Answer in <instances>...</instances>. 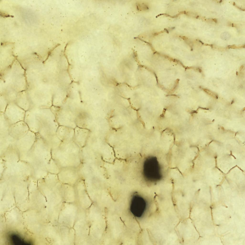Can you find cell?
Wrapping results in <instances>:
<instances>
[{
	"label": "cell",
	"mask_w": 245,
	"mask_h": 245,
	"mask_svg": "<svg viewBox=\"0 0 245 245\" xmlns=\"http://www.w3.org/2000/svg\"><path fill=\"white\" fill-rule=\"evenodd\" d=\"M29 130L26 123L24 121H21L10 125L8 133L11 136L17 140L25 136Z\"/></svg>",
	"instance_id": "obj_3"
},
{
	"label": "cell",
	"mask_w": 245,
	"mask_h": 245,
	"mask_svg": "<svg viewBox=\"0 0 245 245\" xmlns=\"http://www.w3.org/2000/svg\"><path fill=\"white\" fill-rule=\"evenodd\" d=\"M199 41H200V42H201V43H202V44H204V43H203V42H201V41H200V40H199Z\"/></svg>",
	"instance_id": "obj_12"
},
{
	"label": "cell",
	"mask_w": 245,
	"mask_h": 245,
	"mask_svg": "<svg viewBox=\"0 0 245 245\" xmlns=\"http://www.w3.org/2000/svg\"><path fill=\"white\" fill-rule=\"evenodd\" d=\"M36 131L44 139L49 141L55 135L57 122L50 108H33Z\"/></svg>",
	"instance_id": "obj_1"
},
{
	"label": "cell",
	"mask_w": 245,
	"mask_h": 245,
	"mask_svg": "<svg viewBox=\"0 0 245 245\" xmlns=\"http://www.w3.org/2000/svg\"><path fill=\"white\" fill-rule=\"evenodd\" d=\"M26 111L14 102L8 104L4 113L5 117L10 125L24 121Z\"/></svg>",
	"instance_id": "obj_2"
},
{
	"label": "cell",
	"mask_w": 245,
	"mask_h": 245,
	"mask_svg": "<svg viewBox=\"0 0 245 245\" xmlns=\"http://www.w3.org/2000/svg\"><path fill=\"white\" fill-rule=\"evenodd\" d=\"M236 133H236V134H235V136L236 135Z\"/></svg>",
	"instance_id": "obj_15"
},
{
	"label": "cell",
	"mask_w": 245,
	"mask_h": 245,
	"mask_svg": "<svg viewBox=\"0 0 245 245\" xmlns=\"http://www.w3.org/2000/svg\"><path fill=\"white\" fill-rule=\"evenodd\" d=\"M234 102V100H232V102H231V104H233V103Z\"/></svg>",
	"instance_id": "obj_11"
},
{
	"label": "cell",
	"mask_w": 245,
	"mask_h": 245,
	"mask_svg": "<svg viewBox=\"0 0 245 245\" xmlns=\"http://www.w3.org/2000/svg\"><path fill=\"white\" fill-rule=\"evenodd\" d=\"M10 126L5 117L4 113L0 112V136H5L9 134L8 131Z\"/></svg>",
	"instance_id": "obj_8"
},
{
	"label": "cell",
	"mask_w": 245,
	"mask_h": 245,
	"mask_svg": "<svg viewBox=\"0 0 245 245\" xmlns=\"http://www.w3.org/2000/svg\"><path fill=\"white\" fill-rule=\"evenodd\" d=\"M60 127L62 130L58 127L56 133V136L58 138L63 140H69L74 138V131L73 129L65 126Z\"/></svg>",
	"instance_id": "obj_5"
},
{
	"label": "cell",
	"mask_w": 245,
	"mask_h": 245,
	"mask_svg": "<svg viewBox=\"0 0 245 245\" xmlns=\"http://www.w3.org/2000/svg\"><path fill=\"white\" fill-rule=\"evenodd\" d=\"M74 131V138L75 141H86L89 134V130L77 127L75 128Z\"/></svg>",
	"instance_id": "obj_7"
},
{
	"label": "cell",
	"mask_w": 245,
	"mask_h": 245,
	"mask_svg": "<svg viewBox=\"0 0 245 245\" xmlns=\"http://www.w3.org/2000/svg\"><path fill=\"white\" fill-rule=\"evenodd\" d=\"M200 108H201V109H204V110H209L208 109L206 108H203L200 107Z\"/></svg>",
	"instance_id": "obj_10"
},
{
	"label": "cell",
	"mask_w": 245,
	"mask_h": 245,
	"mask_svg": "<svg viewBox=\"0 0 245 245\" xmlns=\"http://www.w3.org/2000/svg\"><path fill=\"white\" fill-rule=\"evenodd\" d=\"M222 1V0H220V2H220H220H221V1Z\"/></svg>",
	"instance_id": "obj_13"
},
{
	"label": "cell",
	"mask_w": 245,
	"mask_h": 245,
	"mask_svg": "<svg viewBox=\"0 0 245 245\" xmlns=\"http://www.w3.org/2000/svg\"><path fill=\"white\" fill-rule=\"evenodd\" d=\"M8 103H9L6 99L2 95V97L0 98V112H4Z\"/></svg>",
	"instance_id": "obj_9"
},
{
	"label": "cell",
	"mask_w": 245,
	"mask_h": 245,
	"mask_svg": "<svg viewBox=\"0 0 245 245\" xmlns=\"http://www.w3.org/2000/svg\"><path fill=\"white\" fill-rule=\"evenodd\" d=\"M36 139V134L29 130L27 134L20 139L16 140L14 143L17 147H31L33 145Z\"/></svg>",
	"instance_id": "obj_4"
},
{
	"label": "cell",
	"mask_w": 245,
	"mask_h": 245,
	"mask_svg": "<svg viewBox=\"0 0 245 245\" xmlns=\"http://www.w3.org/2000/svg\"><path fill=\"white\" fill-rule=\"evenodd\" d=\"M237 72H236V74H237H237H238V73H237Z\"/></svg>",
	"instance_id": "obj_14"
},
{
	"label": "cell",
	"mask_w": 245,
	"mask_h": 245,
	"mask_svg": "<svg viewBox=\"0 0 245 245\" xmlns=\"http://www.w3.org/2000/svg\"><path fill=\"white\" fill-rule=\"evenodd\" d=\"M22 94H17L15 102L26 111L31 109V104L27 95Z\"/></svg>",
	"instance_id": "obj_6"
}]
</instances>
